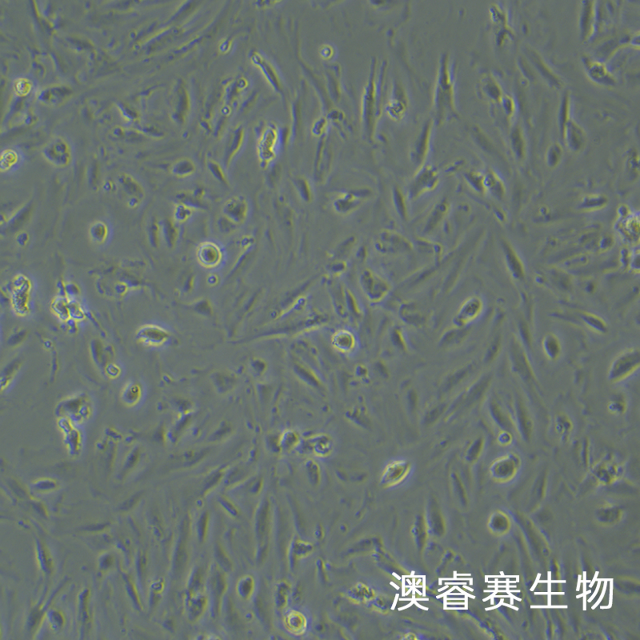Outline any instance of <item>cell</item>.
Instances as JSON below:
<instances>
[{
	"mask_svg": "<svg viewBox=\"0 0 640 640\" xmlns=\"http://www.w3.org/2000/svg\"><path fill=\"white\" fill-rule=\"evenodd\" d=\"M640 352L638 348H628L620 352L610 363L608 370V380L619 383L632 376L639 369Z\"/></svg>",
	"mask_w": 640,
	"mask_h": 640,
	"instance_id": "6da1fadb",
	"label": "cell"
},
{
	"mask_svg": "<svg viewBox=\"0 0 640 640\" xmlns=\"http://www.w3.org/2000/svg\"><path fill=\"white\" fill-rule=\"evenodd\" d=\"M361 288L367 299L378 303L386 296L390 288L388 283L371 270L363 271L359 279Z\"/></svg>",
	"mask_w": 640,
	"mask_h": 640,
	"instance_id": "7a4b0ae2",
	"label": "cell"
},
{
	"mask_svg": "<svg viewBox=\"0 0 640 640\" xmlns=\"http://www.w3.org/2000/svg\"><path fill=\"white\" fill-rule=\"evenodd\" d=\"M376 249L384 254H402L412 249V244L403 235L394 231L380 233L375 243Z\"/></svg>",
	"mask_w": 640,
	"mask_h": 640,
	"instance_id": "3957f363",
	"label": "cell"
},
{
	"mask_svg": "<svg viewBox=\"0 0 640 640\" xmlns=\"http://www.w3.org/2000/svg\"><path fill=\"white\" fill-rule=\"evenodd\" d=\"M412 471V464L407 460L399 459L389 463L384 468L380 479L383 487H392L403 482Z\"/></svg>",
	"mask_w": 640,
	"mask_h": 640,
	"instance_id": "277c9868",
	"label": "cell"
},
{
	"mask_svg": "<svg viewBox=\"0 0 640 640\" xmlns=\"http://www.w3.org/2000/svg\"><path fill=\"white\" fill-rule=\"evenodd\" d=\"M520 465V459L513 453L500 457L491 464V473L493 478L499 481H509L516 475Z\"/></svg>",
	"mask_w": 640,
	"mask_h": 640,
	"instance_id": "5b68a950",
	"label": "cell"
},
{
	"mask_svg": "<svg viewBox=\"0 0 640 640\" xmlns=\"http://www.w3.org/2000/svg\"><path fill=\"white\" fill-rule=\"evenodd\" d=\"M15 291L13 294L12 303L16 312L24 316L28 312V297L31 289L30 282L25 276L19 275L15 280Z\"/></svg>",
	"mask_w": 640,
	"mask_h": 640,
	"instance_id": "8992f818",
	"label": "cell"
},
{
	"mask_svg": "<svg viewBox=\"0 0 640 640\" xmlns=\"http://www.w3.org/2000/svg\"><path fill=\"white\" fill-rule=\"evenodd\" d=\"M137 338L145 345L159 347L167 341L169 333L156 325H145L137 331Z\"/></svg>",
	"mask_w": 640,
	"mask_h": 640,
	"instance_id": "52a82bcc",
	"label": "cell"
},
{
	"mask_svg": "<svg viewBox=\"0 0 640 640\" xmlns=\"http://www.w3.org/2000/svg\"><path fill=\"white\" fill-rule=\"evenodd\" d=\"M429 534L435 537H442L446 531V523L437 502L431 499L429 504L428 512L426 518Z\"/></svg>",
	"mask_w": 640,
	"mask_h": 640,
	"instance_id": "ba28073f",
	"label": "cell"
},
{
	"mask_svg": "<svg viewBox=\"0 0 640 640\" xmlns=\"http://www.w3.org/2000/svg\"><path fill=\"white\" fill-rule=\"evenodd\" d=\"M482 302L478 298L467 299L457 313L454 318V323L457 326H463L472 320H476L482 312Z\"/></svg>",
	"mask_w": 640,
	"mask_h": 640,
	"instance_id": "9c48e42d",
	"label": "cell"
},
{
	"mask_svg": "<svg viewBox=\"0 0 640 640\" xmlns=\"http://www.w3.org/2000/svg\"><path fill=\"white\" fill-rule=\"evenodd\" d=\"M224 213L227 220L234 224H240L245 220L248 214V204L243 198H230L224 205Z\"/></svg>",
	"mask_w": 640,
	"mask_h": 640,
	"instance_id": "30bf717a",
	"label": "cell"
},
{
	"mask_svg": "<svg viewBox=\"0 0 640 640\" xmlns=\"http://www.w3.org/2000/svg\"><path fill=\"white\" fill-rule=\"evenodd\" d=\"M198 258L206 267H215L220 263L222 258L221 251L215 243H204L198 249Z\"/></svg>",
	"mask_w": 640,
	"mask_h": 640,
	"instance_id": "8fae6325",
	"label": "cell"
},
{
	"mask_svg": "<svg viewBox=\"0 0 640 640\" xmlns=\"http://www.w3.org/2000/svg\"><path fill=\"white\" fill-rule=\"evenodd\" d=\"M412 535L414 538L416 546L419 551H422L427 546L429 531L426 517L422 514L416 516L414 524L412 526Z\"/></svg>",
	"mask_w": 640,
	"mask_h": 640,
	"instance_id": "7c38bea8",
	"label": "cell"
},
{
	"mask_svg": "<svg viewBox=\"0 0 640 640\" xmlns=\"http://www.w3.org/2000/svg\"><path fill=\"white\" fill-rule=\"evenodd\" d=\"M333 346L342 353H351L356 348V338L352 331L340 330L332 338Z\"/></svg>",
	"mask_w": 640,
	"mask_h": 640,
	"instance_id": "4fadbf2b",
	"label": "cell"
},
{
	"mask_svg": "<svg viewBox=\"0 0 640 640\" xmlns=\"http://www.w3.org/2000/svg\"><path fill=\"white\" fill-rule=\"evenodd\" d=\"M373 589L362 582H358L348 591L347 597L354 604H367L376 597Z\"/></svg>",
	"mask_w": 640,
	"mask_h": 640,
	"instance_id": "5bb4252c",
	"label": "cell"
},
{
	"mask_svg": "<svg viewBox=\"0 0 640 640\" xmlns=\"http://www.w3.org/2000/svg\"><path fill=\"white\" fill-rule=\"evenodd\" d=\"M284 624L289 632L300 636L307 630V621L302 613L292 610L287 614L284 619Z\"/></svg>",
	"mask_w": 640,
	"mask_h": 640,
	"instance_id": "9a60e30c",
	"label": "cell"
},
{
	"mask_svg": "<svg viewBox=\"0 0 640 640\" xmlns=\"http://www.w3.org/2000/svg\"><path fill=\"white\" fill-rule=\"evenodd\" d=\"M543 351L549 360L555 361L559 358L562 352V346L559 339L554 334H547L544 336L542 342Z\"/></svg>",
	"mask_w": 640,
	"mask_h": 640,
	"instance_id": "2e32d148",
	"label": "cell"
},
{
	"mask_svg": "<svg viewBox=\"0 0 640 640\" xmlns=\"http://www.w3.org/2000/svg\"><path fill=\"white\" fill-rule=\"evenodd\" d=\"M436 181L437 179L435 173L432 170H427V171L422 173L420 177L417 179L413 188L412 194L416 195V194H421L424 191L432 189L436 184Z\"/></svg>",
	"mask_w": 640,
	"mask_h": 640,
	"instance_id": "e0dca14e",
	"label": "cell"
},
{
	"mask_svg": "<svg viewBox=\"0 0 640 640\" xmlns=\"http://www.w3.org/2000/svg\"><path fill=\"white\" fill-rule=\"evenodd\" d=\"M512 356L514 361L513 363H514V369L518 371V373L520 374L521 376L524 379L531 377V368L527 358L525 357L526 355L521 351L520 348H515V350H512Z\"/></svg>",
	"mask_w": 640,
	"mask_h": 640,
	"instance_id": "ac0fdd59",
	"label": "cell"
},
{
	"mask_svg": "<svg viewBox=\"0 0 640 640\" xmlns=\"http://www.w3.org/2000/svg\"><path fill=\"white\" fill-rule=\"evenodd\" d=\"M361 203L360 198H357L352 194H344V196L337 198L334 203L335 208L340 213H348L352 211Z\"/></svg>",
	"mask_w": 640,
	"mask_h": 640,
	"instance_id": "d6986e66",
	"label": "cell"
},
{
	"mask_svg": "<svg viewBox=\"0 0 640 640\" xmlns=\"http://www.w3.org/2000/svg\"><path fill=\"white\" fill-rule=\"evenodd\" d=\"M89 235L91 239L95 243L98 244L104 243L108 235V228L107 225L101 221L93 223L90 226Z\"/></svg>",
	"mask_w": 640,
	"mask_h": 640,
	"instance_id": "ffe728a7",
	"label": "cell"
},
{
	"mask_svg": "<svg viewBox=\"0 0 640 640\" xmlns=\"http://www.w3.org/2000/svg\"><path fill=\"white\" fill-rule=\"evenodd\" d=\"M68 303V299L65 296H59L54 299L51 303V308L59 318L64 320L70 318Z\"/></svg>",
	"mask_w": 640,
	"mask_h": 640,
	"instance_id": "44dd1931",
	"label": "cell"
},
{
	"mask_svg": "<svg viewBox=\"0 0 640 640\" xmlns=\"http://www.w3.org/2000/svg\"><path fill=\"white\" fill-rule=\"evenodd\" d=\"M332 441L326 435L317 438L314 444V450L319 456H327L332 451Z\"/></svg>",
	"mask_w": 640,
	"mask_h": 640,
	"instance_id": "7402d4cb",
	"label": "cell"
},
{
	"mask_svg": "<svg viewBox=\"0 0 640 640\" xmlns=\"http://www.w3.org/2000/svg\"><path fill=\"white\" fill-rule=\"evenodd\" d=\"M573 424L572 421L565 414H559L555 418V429L563 439L568 437L572 432Z\"/></svg>",
	"mask_w": 640,
	"mask_h": 640,
	"instance_id": "603a6c76",
	"label": "cell"
},
{
	"mask_svg": "<svg viewBox=\"0 0 640 640\" xmlns=\"http://www.w3.org/2000/svg\"><path fill=\"white\" fill-rule=\"evenodd\" d=\"M402 317L410 324L420 325L423 322L422 315L414 306L407 305L402 310Z\"/></svg>",
	"mask_w": 640,
	"mask_h": 640,
	"instance_id": "cb8c5ba5",
	"label": "cell"
},
{
	"mask_svg": "<svg viewBox=\"0 0 640 640\" xmlns=\"http://www.w3.org/2000/svg\"><path fill=\"white\" fill-rule=\"evenodd\" d=\"M162 231L166 243L170 247L175 245L177 239L178 230L175 225L170 220H164L162 224Z\"/></svg>",
	"mask_w": 640,
	"mask_h": 640,
	"instance_id": "d4e9b609",
	"label": "cell"
},
{
	"mask_svg": "<svg viewBox=\"0 0 640 640\" xmlns=\"http://www.w3.org/2000/svg\"><path fill=\"white\" fill-rule=\"evenodd\" d=\"M484 441L482 438L476 439L473 441L469 448H467V452H466V459L470 463H473L475 461L478 459L480 454L482 452V448H483Z\"/></svg>",
	"mask_w": 640,
	"mask_h": 640,
	"instance_id": "484cf974",
	"label": "cell"
},
{
	"mask_svg": "<svg viewBox=\"0 0 640 640\" xmlns=\"http://www.w3.org/2000/svg\"><path fill=\"white\" fill-rule=\"evenodd\" d=\"M518 420L520 423L521 431L524 436V439H529L530 434L531 431V419L528 418L527 413L525 412L523 406L518 404Z\"/></svg>",
	"mask_w": 640,
	"mask_h": 640,
	"instance_id": "4316f807",
	"label": "cell"
},
{
	"mask_svg": "<svg viewBox=\"0 0 640 640\" xmlns=\"http://www.w3.org/2000/svg\"><path fill=\"white\" fill-rule=\"evenodd\" d=\"M371 609L381 614H387L390 610V605L388 600L382 595L376 596L369 602Z\"/></svg>",
	"mask_w": 640,
	"mask_h": 640,
	"instance_id": "83f0119b",
	"label": "cell"
},
{
	"mask_svg": "<svg viewBox=\"0 0 640 640\" xmlns=\"http://www.w3.org/2000/svg\"><path fill=\"white\" fill-rule=\"evenodd\" d=\"M141 395V390L136 384H132L128 386V388L125 390L124 393V398L125 401L128 402L130 404H134L139 400Z\"/></svg>",
	"mask_w": 640,
	"mask_h": 640,
	"instance_id": "f1b7e54d",
	"label": "cell"
},
{
	"mask_svg": "<svg viewBox=\"0 0 640 640\" xmlns=\"http://www.w3.org/2000/svg\"><path fill=\"white\" fill-rule=\"evenodd\" d=\"M253 585L254 582L251 577H244L242 578L238 584V592L240 596L243 598L248 597L252 592Z\"/></svg>",
	"mask_w": 640,
	"mask_h": 640,
	"instance_id": "f546056e",
	"label": "cell"
},
{
	"mask_svg": "<svg viewBox=\"0 0 640 640\" xmlns=\"http://www.w3.org/2000/svg\"><path fill=\"white\" fill-rule=\"evenodd\" d=\"M191 215H192V210L191 207L187 205L181 203L175 207L174 217L178 222H184L190 217Z\"/></svg>",
	"mask_w": 640,
	"mask_h": 640,
	"instance_id": "4dcf8cb0",
	"label": "cell"
},
{
	"mask_svg": "<svg viewBox=\"0 0 640 640\" xmlns=\"http://www.w3.org/2000/svg\"><path fill=\"white\" fill-rule=\"evenodd\" d=\"M17 161V155L13 151H6L2 155V160H1V166L2 170L3 169L10 168L12 165L15 164Z\"/></svg>",
	"mask_w": 640,
	"mask_h": 640,
	"instance_id": "1f68e13d",
	"label": "cell"
},
{
	"mask_svg": "<svg viewBox=\"0 0 640 640\" xmlns=\"http://www.w3.org/2000/svg\"><path fill=\"white\" fill-rule=\"evenodd\" d=\"M608 411L614 415H620L626 411L625 402L620 399H614L608 404Z\"/></svg>",
	"mask_w": 640,
	"mask_h": 640,
	"instance_id": "d6a6232c",
	"label": "cell"
},
{
	"mask_svg": "<svg viewBox=\"0 0 640 640\" xmlns=\"http://www.w3.org/2000/svg\"><path fill=\"white\" fill-rule=\"evenodd\" d=\"M68 305L70 317H72L75 320H82L84 317V313L81 307L76 302L69 300Z\"/></svg>",
	"mask_w": 640,
	"mask_h": 640,
	"instance_id": "836d02e7",
	"label": "cell"
},
{
	"mask_svg": "<svg viewBox=\"0 0 640 640\" xmlns=\"http://www.w3.org/2000/svg\"><path fill=\"white\" fill-rule=\"evenodd\" d=\"M308 473H309L311 482L314 485L319 484L320 481V472L319 466L316 463L312 462L308 466Z\"/></svg>",
	"mask_w": 640,
	"mask_h": 640,
	"instance_id": "e575fe53",
	"label": "cell"
},
{
	"mask_svg": "<svg viewBox=\"0 0 640 640\" xmlns=\"http://www.w3.org/2000/svg\"><path fill=\"white\" fill-rule=\"evenodd\" d=\"M194 166L191 162H182L181 164L175 166V172L176 175L184 176L192 174L194 171Z\"/></svg>",
	"mask_w": 640,
	"mask_h": 640,
	"instance_id": "d590c367",
	"label": "cell"
},
{
	"mask_svg": "<svg viewBox=\"0 0 640 640\" xmlns=\"http://www.w3.org/2000/svg\"><path fill=\"white\" fill-rule=\"evenodd\" d=\"M312 550H313V546L311 544L300 542L296 544L295 553H296L298 556H306V555H309L310 553L312 552Z\"/></svg>",
	"mask_w": 640,
	"mask_h": 640,
	"instance_id": "8d00e7d4",
	"label": "cell"
},
{
	"mask_svg": "<svg viewBox=\"0 0 640 640\" xmlns=\"http://www.w3.org/2000/svg\"><path fill=\"white\" fill-rule=\"evenodd\" d=\"M29 90H30V84L26 79H19L15 84V91L18 92V94L21 96L27 94L29 92Z\"/></svg>",
	"mask_w": 640,
	"mask_h": 640,
	"instance_id": "74e56055",
	"label": "cell"
},
{
	"mask_svg": "<svg viewBox=\"0 0 640 640\" xmlns=\"http://www.w3.org/2000/svg\"><path fill=\"white\" fill-rule=\"evenodd\" d=\"M159 231H160V227H159L158 224H157V223H153V224H152V228H151V232H150L151 241H152L153 246L157 245V244H158Z\"/></svg>",
	"mask_w": 640,
	"mask_h": 640,
	"instance_id": "f35d334b",
	"label": "cell"
},
{
	"mask_svg": "<svg viewBox=\"0 0 640 640\" xmlns=\"http://www.w3.org/2000/svg\"><path fill=\"white\" fill-rule=\"evenodd\" d=\"M451 477H452L453 482H454V486H454V487H455V489H456L457 492L459 493V497H460L461 499H462V500H466V499H464V496H465V492H464V490H463V486H462V483H461L460 480H459V478L457 477L456 475H454H454H453L452 476H451Z\"/></svg>",
	"mask_w": 640,
	"mask_h": 640,
	"instance_id": "ab89813d",
	"label": "cell"
},
{
	"mask_svg": "<svg viewBox=\"0 0 640 640\" xmlns=\"http://www.w3.org/2000/svg\"><path fill=\"white\" fill-rule=\"evenodd\" d=\"M442 408H443V407L440 406V407H437L435 409L432 410L431 412H429L428 415H427V418H426V419H427L426 421H427V422H434V421L436 420V418L439 417V416H440L442 412H443V411H442Z\"/></svg>",
	"mask_w": 640,
	"mask_h": 640,
	"instance_id": "60d3db41",
	"label": "cell"
},
{
	"mask_svg": "<svg viewBox=\"0 0 640 640\" xmlns=\"http://www.w3.org/2000/svg\"><path fill=\"white\" fill-rule=\"evenodd\" d=\"M512 436L508 431H503L498 436V441L502 445H507L512 442Z\"/></svg>",
	"mask_w": 640,
	"mask_h": 640,
	"instance_id": "b9f144b4",
	"label": "cell"
},
{
	"mask_svg": "<svg viewBox=\"0 0 640 640\" xmlns=\"http://www.w3.org/2000/svg\"><path fill=\"white\" fill-rule=\"evenodd\" d=\"M65 288V293L70 295H75L79 293V289L77 285L73 283H70L68 284H64Z\"/></svg>",
	"mask_w": 640,
	"mask_h": 640,
	"instance_id": "7bdbcfd3",
	"label": "cell"
},
{
	"mask_svg": "<svg viewBox=\"0 0 640 640\" xmlns=\"http://www.w3.org/2000/svg\"><path fill=\"white\" fill-rule=\"evenodd\" d=\"M16 240L20 245H26L28 243V240H29V235H28V233L23 231V232L19 233V235H18Z\"/></svg>",
	"mask_w": 640,
	"mask_h": 640,
	"instance_id": "ee69618b",
	"label": "cell"
},
{
	"mask_svg": "<svg viewBox=\"0 0 640 640\" xmlns=\"http://www.w3.org/2000/svg\"><path fill=\"white\" fill-rule=\"evenodd\" d=\"M140 200L141 199H139V198H136V197H131V198H130L129 201H128V206L131 207V208L137 207L139 206V203H140Z\"/></svg>",
	"mask_w": 640,
	"mask_h": 640,
	"instance_id": "f6af8a7d",
	"label": "cell"
},
{
	"mask_svg": "<svg viewBox=\"0 0 640 640\" xmlns=\"http://www.w3.org/2000/svg\"><path fill=\"white\" fill-rule=\"evenodd\" d=\"M127 290H128L127 285L123 284V283H122V284L121 283L118 284L117 285H116V287H115V290H116V292L119 293L120 294H124V293L126 292Z\"/></svg>",
	"mask_w": 640,
	"mask_h": 640,
	"instance_id": "bcb514c9",
	"label": "cell"
},
{
	"mask_svg": "<svg viewBox=\"0 0 640 640\" xmlns=\"http://www.w3.org/2000/svg\"><path fill=\"white\" fill-rule=\"evenodd\" d=\"M401 639L402 640H417V637H416L414 633L409 632V633H406Z\"/></svg>",
	"mask_w": 640,
	"mask_h": 640,
	"instance_id": "7dc6e473",
	"label": "cell"
},
{
	"mask_svg": "<svg viewBox=\"0 0 640 640\" xmlns=\"http://www.w3.org/2000/svg\"><path fill=\"white\" fill-rule=\"evenodd\" d=\"M316 535H317V537H319V539H321L323 536V531H322V527H320L316 531Z\"/></svg>",
	"mask_w": 640,
	"mask_h": 640,
	"instance_id": "c3c4849f",
	"label": "cell"
},
{
	"mask_svg": "<svg viewBox=\"0 0 640 640\" xmlns=\"http://www.w3.org/2000/svg\"><path fill=\"white\" fill-rule=\"evenodd\" d=\"M341 530L342 531H344V532H345V531H347V530H348V527H346V525H342Z\"/></svg>",
	"mask_w": 640,
	"mask_h": 640,
	"instance_id": "681fc988",
	"label": "cell"
}]
</instances>
